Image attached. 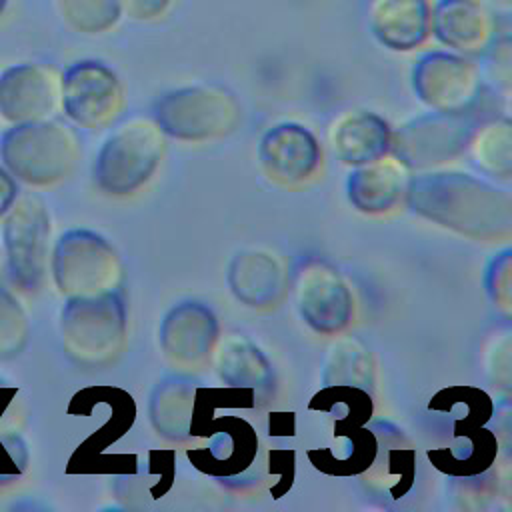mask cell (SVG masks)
Wrapping results in <instances>:
<instances>
[{
  "label": "cell",
  "mask_w": 512,
  "mask_h": 512,
  "mask_svg": "<svg viewBox=\"0 0 512 512\" xmlns=\"http://www.w3.org/2000/svg\"><path fill=\"white\" fill-rule=\"evenodd\" d=\"M2 158L22 178L48 182L68 172L78 140L76 134L56 120H34L14 124L2 138Z\"/></svg>",
  "instance_id": "cell-1"
},
{
  "label": "cell",
  "mask_w": 512,
  "mask_h": 512,
  "mask_svg": "<svg viewBox=\"0 0 512 512\" xmlns=\"http://www.w3.org/2000/svg\"><path fill=\"white\" fill-rule=\"evenodd\" d=\"M238 118V106L220 86H184L166 92L154 106V120L162 132L202 140L228 132Z\"/></svg>",
  "instance_id": "cell-2"
},
{
  "label": "cell",
  "mask_w": 512,
  "mask_h": 512,
  "mask_svg": "<svg viewBox=\"0 0 512 512\" xmlns=\"http://www.w3.org/2000/svg\"><path fill=\"white\" fill-rule=\"evenodd\" d=\"M162 130L156 120L132 118L118 126L104 142L96 176L110 192L136 188L154 170L162 154Z\"/></svg>",
  "instance_id": "cell-3"
},
{
  "label": "cell",
  "mask_w": 512,
  "mask_h": 512,
  "mask_svg": "<svg viewBox=\"0 0 512 512\" xmlns=\"http://www.w3.org/2000/svg\"><path fill=\"white\" fill-rule=\"evenodd\" d=\"M64 114L82 128H104L122 110L124 88L116 72L100 60H76L60 76Z\"/></svg>",
  "instance_id": "cell-4"
},
{
  "label": "cell",
  "mask_w": 512,
  "mask_h": 512,
  "mask_svg": "<svg viewBox=\"0 0 512 512\" xmlns=\"http://www.w3.org/2000/svg\"><path fill=\"white\" fill-rule=\"evenodd\" d=\"M412 86L418 98L444 114L468 108L480 86V70L472 56L446 48L424 52L412 70Z\"/></svg>",
  "instance_id": "cell-5"
},
{
  "label": "cell",
  "mask_w": 512,
  "mask_h": 512,
  "mask_svg": "<svg viewBox=\"0 0 512 512\" xmlns=\"http://www.w3.org/2000/svg\"><path fill=\"white\" fill-rule=\"evenodd\" d=\"M60 100V76L48 64L20 62L0 74V116L22 124L44 120Z\"/></svg>",
  "instance_id": "cell-6"
},
{
  "label": "cell",
  "mask_w": 512,
  "mask_h": 512,
  "mask_svg": "<svg viewBox=\"0 0 512 512\" xmlns=\"http://www.w3.org/2000/svg\"><path fill=\"white\" fill-rule=\"evenodd\" d=\"M496 12L480 0H432L430 36L452 52L480 56L496 36Z\"/></svg>",
  "instance_id": "cell-7"
},
{
  "label": "cell",
  "mask_w": 512,
  "mask_h": 512,
  "mask_svg": "<svg viewBox=\"0 0 512 512\" xmlns=\"http://www.w3.org/2000/svg\"><path fill=\"white\" fill-rule=\"evenodd\" d=\"M432 0H368L366 26L386 50L412 52L430 38Z\"/></svg>",
  "instance_id": "cell-8"
},
{
  "label": "cell",
  "mask_w": 512,
  "mask_h": 512,
  "mask_svg": "<svg viewBox=\"0 0 512 512\" xmlns=\"http://www.w3.org/2000/svg\"><path fill=\"white\" fill-rule=\"evenodd\" d=\"M46 234V214L36 200L22 202L6 224L12 274L22 286H34L42 276Z\"/></svg>",
  "instance_id": "cell-9"
},
{
  "label": "cell",
  "mask_w": 512,
  "mask_h": 512,
  "mask_svg": "<svg viewBox=\"0 0 512 512\" xmlns=\"http://www.w3.org/2000/svg\"><path fill=\"white\" fill-rule=\"evenodd\" d=\"M110 254L100 238L88 234H70L62 238L56 254V276L62 290H80L88 286H102L110 278L112 264H90L92 260ZM90 290V288H88Z\"/></svg>",
  "instance_id": "cell-10"
},
{
  "label": "cell",
  "mask_w": 512,
  "mask_h": 512,
  "mask_svg": "<svg viewBox=\"0 0 512 512\" xmlns=\"http://www.w3.org/2000/svg\"><path fill=\"white\" fill-rule=\"evenodd\" d=\"M62 22L84 36H100L114 30L122 16L120 0H56Z\"/></svg>",
  "instance_id": "cell-11"
},
{
  "label": "cell",
  "mask_w": 512,
  "mask_h": 512,
  "mask_svg": "<svg viewBox=\"0 0 512 512\" xmlns=\"http://www.w3.org/2000/svg\"><path fill=\"white\" fill-rule=\"evenodd\" d=\"M480 56V78L496 90L512 96V32L496 34Z\"/></svg>",
  "instance_id": "cell-12"
},
{
  "label": "cell",
  "mask_w": 512,
  "mask_h": 512,
  "mask_svg": "<svg viewBox=\"0 0 512 512\" xmlns=\"http://www.w3.org/2000/svg\"><path fill=\"white\" fill-rule=\"evenodd\" d=\"M174 2L176 0H120V8L124 18L140 24H150L166 18Z\"/></svg>",
  "instance_id": "cell-13"
},
{
  "label": "cell",
  "mask_w": 512,
  "mask_h": 512,
  "mask_svg": "<svg viewBox=\"0 0 512 512\" xmlns=\"http://www.w3.org/2000/svg\"><path fill=\"white\" fill-rule=\"evenodd\" d=\"M12 198H14V184L8 178V174L4 170H0V212H4L8 208Z\"/></svg>",
  "instance_id": "cell-14"
},
{
  "label": "cell",
  "mask_w": 512,
  "mask_h": 512,
  "mask_svg": "<svg viewBox=\"0 0 512 512\" xmlns=\"http://www.w3.org/2000/svg\"><path fill=\"white\" fill-rule=\"evenodd\" d=\"M8 4H10V0H0V20H2V16H4L6 10H8Z\"/></svg>",
  "instance_id": "cell-15"
},
{
  "label": "cell",
  "mask_w": 512,
  "mask_h": 512,
  "mask_svg": "<svg viewBox=\"0 0 512 512\" xmlns=\"http://www.w3.org/2000/svg\"><path fill=\"white\" fill-rule=\"evenodd\" d=\"M480 2H488V4H492V2H496V0H480Z\"/></svg>",
  "instance_id": "cell-16"
}]
</instances>
